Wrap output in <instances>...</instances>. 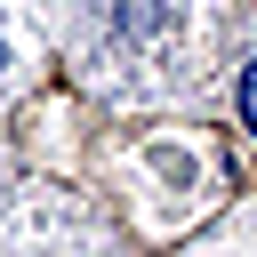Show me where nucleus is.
Returning <instances> with one entry per match:
<instances>
[{
  "instance_id": "nucleus-1",
  "label": "nucleus",
  "mask_w": 257,
  "mask_h": 257,
  "mask_svg": "<svg viewBox=\"0 0 257 257\" xmlns=\"http://www.w3.org/2000/svg\"><path fill=\"white\" fill-rule=\"evenodd\" d=\"M241 128H257V64L241 72Z\"/></svg>"
}]
</instances>
